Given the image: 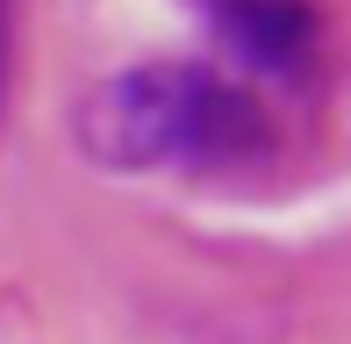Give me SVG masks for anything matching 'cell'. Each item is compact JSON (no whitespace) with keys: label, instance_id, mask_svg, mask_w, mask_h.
Masks as SVG:
<instances>
[{"label":"cell","instance_id":"6da1fadb","mask_svg":"<svg viewBox=\"0 0 351 344\" xmlns=\"http://www.w3.org/2000/svg\"><path fill=\"white\" fill-rule=\"evenodd\" d=\"M72 136L101 172H151V165H244L265 151L273 122L237 79L180 58L108 72L72 108Z\"/></svg>","mask_w":351,"mask_h":344},{"label":"cell","instance_id":"7a4b0ae2","mask_svg":"<svg viewBox=\"0 0 351 344\" xmlns=\"http://www.w3.org/2000/svg\"><path fill=\"white\" fill-rule=\"evenodd\" d=\"M194 8L208 14L222 51H230L237 65L265 72V79H294V72L315 65L323 22H315L308 0H194Z\"/></svg>","mask_w":351,"mask_h":344},{"label":"cell","instance_id":"3957f363","mask_svg":"<svg viewBox=\"0 0 351 344\" xmlns=\"http://www.w3.org/2000/svg\"><path fill=\"white\" fill-rule=\"evenodd\" d=\"M14 8L22 0H0V122H8V93H14Z\"/></svg>","mask_w":351,"mask_h":344}]
</instances>
